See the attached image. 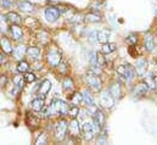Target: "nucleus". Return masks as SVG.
Returning <instances> with one entry per match:
<instances>
[{"label": "nucleus", "instance_id": "obj_23", "mask_svg": "<svg viewBox=\"0 0 157 145\" xmlns=\"http://www.w3.org/2000/svg\"><path fill=\"white\" fill-rule=\"evenodd\" d=\"M93 118H94V120L100 124V127H101V128H104V127H105L106 117H105V115H104L102 110L95 109V111H94V117H93Z\"/></svg>", "mask_w": 157, "mask_h": 145}, {"label": "nucleus", "instance_id": "obj_40", "mask_svg": "<svg viewBox=\"0 0 157 145\" xmlns=\"http://www.w3.org/2000/svg\"><path fill=\"white\" fill-rule=\"evenodd\" d=\"M96 59H98V64H99L101 67H104V65H105V62H106L105 57H104L101 54H96Z\"/></svg>", "mask_w": 157, "mask_h": 145}, {"label": "nucleus", "instance_id": "obj_32", "mask_svg": "<svg viewBox=\"0 0 157 145\" xmlns=\"http://www.w3.org/2000/svg\"><path fill=\"white\" fill-rule=\"evenodd\" d=\"M71 103H72V105H79V104H82L83 103V94L82 93H75L72 95Z\"/></svg>", "mask_w": 157, "mask_h": 145}, {"label": "nucleus", "instance_id": "obj_44", "mask_svg": "<svg viewBox=\"0 0 157 145\" xmlns=\"http://www.w3.org/2000/svg\"><path fill=\"white\" fill-rule=\"evenodd\" d=\"M5 54L4 53H0V65H1V62L4 61V59H5V56H4Z\"/></svg>", "mask_w": 157, "mask_h": 145}, {"label": "nucleus", "instance_id": "obj_37", "mask_svg": "<svg viewBox=\"0 0 157 145\" xmlns=\"http://www.w3.org/2000/svg\"><path fill=\"white\" fill-rule=\"evenodd\" d=\"M36 144H48V135H46V133H40L39 137L36 139Z\"/></svg>", "mask_w": 157, "mask_h": 145}, {"label": "nucleus", "instance_id": "obj_15", "mask_svg": "<svg viewBox=\"0 0 157 145\" xmlns=\"http://www.w3.org/2000/svg\"><path fill=\"white\" fill-rule=\"evenodd\" d=\"M146 70H147V61L145 59H139L136 61L135 65V72L139 77H144L146 74Z\"/></svg>", "mask_w": 157, "mask_h": 145}, {"label": "nucleus", "instance_id": "obj_5", "mask_svg": "<svg viewBox=\"0 0 157 145\" xmlns=\"http://www.w3.org/2000/svg\"><path fill=\"white\" fill-rule=\"evenodd\" d=\"M60 16H61V12H60L59 7H55V6H48L44 11V17L49 23L56 22Z\"/></svg>", "mask_w": 157, "mask_h": 145}, {"label": "nucleus", "instance_id": "obj_28", "mask_svg": "<svg viewBox=\"0 0 157 145\" xmlns=\"http://www.w3.org/2000/svg\"><path fill=\"white\" fill-rule=\"evenodd\" d=\"M25 23H26V26H27L28 28H31V29H38L40 26L38 20H36V18H33V17H27V18L25 20Z\"/></svg>", "mask_w": 157, "mask_h": 145}, {"label": "nucleus", "instance_id": "obj_18", "mask_svg": "<svg viewBox=\"0 0 157 145\" xmlns=\"http://www.w3.org/2000/svg\"><path fill=\"white\" fill-rule=\"evenodd\" d=\"M5 16H6L7 22H9L10 25H21L22 18H21V16H20L17 12H15V11H9Z\"/></svg>", "mask_w": 157, "mask_h": 145}, {"label": "nucleus", "instance_id": "obj_20", "mask_svg": "<svg viewBox=\"0 0 157 145\" xmlns=\"http://www.w3.org/2000/svg\"><path fill=\"white\" fill-rule=\"evenodd\" d=\"M109 92H110V94H111L115 99H116V98L119 99V98L122 96V87H121V84H119L118 82H113V83H111Z\"/></svg>", "mask_w": 157, "mask_h": 145}, {"label": "nucleus", "instance_id": "obj_43", "mask_svg": "<svg viewBox=\"0 0 157 145\" xmlns=\"http://www.w3.org/2000/svg\"><path fill=\"white\" fill-rule=\"evenodd\" d=\"M34 62H36V64H34L33 69H34V70H41V64H39V65H38V62H37V61H34Z\"/></svg>", "mask_w": 157, "mask_h": 145}, {"label": "nucleus", "instance_id": "obj_21", "mask_svg": "<svg viewBox=\"0 0 157 145\" xmlns=\"http://www.w3.org/2000/svg\"><path fill=\"white\" fill-rule=\"evenodd\" d=\"M44 106H45L44 98H39V96H37L36 99H33V100L31 101V108H32L33 111H36V112H40Z\"/></svg>", "mask_w": 157, "mask_h": 145}, {"label": "nucleus", "instance_id": "obj_3", "mask_svg": "<svg viewBox=\"0 0 157 145\" xmlns=\"http://www.w3.org/2000/svg\"><path fill=\"white\" fill-rule=\"evenodd\" d=\"M117 74L119 76V78H123V80L129 82L135 77V69L129 64L122 65L117 67Z\"/></svg>", "mask_w": 157, "mask_h": 145}, {"label": "nucleus", "instance_id": "obj_33", "mask_svg": "<svg viewBox=\"0 0 157 145\" xmlns=\"http://www.w3.org/2000/svg\"><path fill=\"white\" fill-rule=\"evenodd\" d=\"M144 82L146 83V85H147V88L149 89H156V84H155V79H154V76H146L145 77V79H144Z\"/></svg>", "mask_w": 157, "mask_h": 145}, {"label": "nucleus", "instance_id": "obj_12", "mask_svg": "<svg viewBox=\"0 0 157 145\" xmlns=\"http://www.w3.org/2000/svg\"><path fill=\"white\" fill-rule=\"evenodd\" d=\"M26 56L31 61H38L41 56V49L38 46H28L26 51Z\"/></svg>", "mask_w": 157, "mask_h": 145}, {"label": "nucleus", "instance_id": "obj_34", "mask_svg": "<svg viewBox=\"0 0 157 145\" xmlns=\"http://www.w3.org/2000/svg\"><path fill=\"white\" fill-rule=\"evenodd\" d=\"M15 5V0H0V7L4 10H10Z\"/></svg>", "mask_w": 157, "mask_h": 145}, {"label": "nucleus", "instance_id": "obj_16", "mask_svg": "<svg viewBox=\"0 0 157 145\" xmlns=\"http://www.w3.org/2000/svg\"><path fill=\"white\" fill-rule=\"evenodd\" d=\"M147 90H149V88H147L146 83L143 82V83L136 84V85L133 88V95H134L135 98H141V96H144V95L146 94Z\"/></svg>", "mask_w": 157, "mask_h": 145}, {"label": "nucleus", "instance_id": "obj_10", "mask_svg": "<svg viewBox=\"0 0 157 145\" xmlns=\"http://www.w3.org/2000/svg\"><path fill=\"white\" fill-rule=\"evenodd\" d=\"M51 82L49 80V79H44L41 83H40L39 88H38V92H37V96H39V98H44L45 99V96L49 94V92L51 90Z\"/></svg>", "mask_w": 157, "mask_h": 145}, {"label": "nucleus", "instance_id": "obj_46", "mask_svg": "<svg viewBox=\"0 0 157 145\" xmlns=\"http://www.w3.org/2000/svg\"><path fill=\"white\" fill-rule=\"evenodd\" d=\"M155 12H156V15H157V7H156V10H155Z\"/></svg>", "mask_w": 157, "mask_h": 145}, {"label": "nucleus", "instance_id": "obj_29", "mask_svg": "<svg viewBox=\"0 0 157 145\" xmlns=\"http://www.w3.org/2000/svg\"><path fill=\"white\" fill-rule=\"evenodd\" d=\"M101 50H102V53H104L105 55L111 54V53H113V51L116 50V44H115V43H104Z\"/></svg>", "mask_w": 157, "mask_h": 145}, {"label": "nucleus", "instance_id": "obj_11", "mask_svg": "<svg viewBox=\"0 0 157 145\" xmlns=\"http://www.w3.org/2000/svg\"><path fill=\"white\" fill-rule=\"evenodd\" d=\"M0 49H1V51H2L5 55H11V54H12L13 46H12L11 40H10L7 37H1V38H0Z\"/></svg>", "mask_w": 157, "mask_h": 145}, {"label": "nucleus", "instance_id": "obj_31", "mask_svg": "<svg viewBox=\"0 0 157 145\" xmlns=\"http://www.w3.org/2000/svg\"><path fill=\"white\" fill-rule=\"evenodd\" d=\"M9 22H7V18L5 15H0V31L2 33H6L9 31Z\"/></svg>", "mask_w": 157, "mask_h": 145}, {"label": "nucleus", "instance_id": "obj_25", "mask_svg": "<svg viewBox=\"0 0 157 145\" xmlns=\"http://www.w3.org/2000/svg\"><path fill=\"white\" fill-rule=\"evenodd\" d=\"M62 88L65 92H68L71 93L73 89H75V82L71 77H65L63 80H62Z\"/></svg>", "mask_w": 157, "mask_h": 145}, {"label": "nucleus", "instance_id": "obj_6", "mask_svg": "<svg viewBox=\"0 0 157 145\" xmlns=\"http://www.w3.org/2000/svg\"><path fill=\"white\" fill-rule=\"evenodd\" d=\"M100 103L104 109L111 110L115 106V98L110 94V92H104L100 96Z\"/></svg>", "mask_w": 157, "mask_h": 145}, {"label": "nucleus", "instance_id": "obj_27", "mask_svg": "<svg viewBox=\"0 0 157 145\" xmlns=\"http://www.w3.org/2000/svg\"><path fill=\"white\" fill-rule=\"evenodd\" d=\"M84 20H85L86 22H89V23H96V22H100V21H101V16L98 15L96 12H89V14L84 17Z\"/></svg>", "mask_w": 157, "mask_h": 145}, {"label": "nucleus", "instance_id": "obj_7", "mask_svg": "<svg viewBox=\"0 0 157 145\" xmlns=\"http://www.w3.org/2000/svg\"><path fill=\"white\" fill-rule=\"evenodd\" d=\"M67 129H68V135L72 139H78V137L80 135V127H79V122L77 118L71 120Z\"/></svg>", "mask_w": 157, "mask_h": 145}, {"label": "nucleus", "instance_id": "obj_22", "mask_svg": "<svg viewBox=\"0 0 157 145\" xmlns=\"http://www.w3.org/2000/svg\"><path fill=\"white\" fill-rule=\"evenodd\" d=\"M39 115H33V113H28V116H27V122L29 123L28 124V127L33 131V129H36V128H38L39 127Z\"/></svg>", "mask_w": 157, "mask_h": 145}, {"label": "nucleus", "instance_id": "obj_14", "mask_svg": "<svg viewBox=\"0 0 157 145\" xmlns=\"http://www.w3.org/2000/svg\"><path fill=\"white\" fill-rule=\"evenodd\" d=\"M26 51H27V46L23 45V44H20L17 46L13 48L12 50V56L15 60L20 61V60H23V57L26 56Z\"/></svg>", "mask_w": 157, "mask_h": 145}, {"label": "nucleus", "instance_id": "obj_36", "mask_svg": "<svg viewBox=\"0 0 157 145\" xmlns=\"http://www.w3.org/2000/svg\"><path fill=\"white\" fill-rule=\"evenodd\" d=\"M78 113H79L78 105H72V106H70V109H68V113H67V115H70L72 118H77Z\"/></svg>", "mask_w": 157, "mask_h": 145}, {"label": "nucleus", "instance_id": "obj_41", "mask_svg": "<svg viewBox=\"0 0 157 145\" xmlns=\"http://www.w3.org/2000/svg\"><path fill=\"white\" fill-rule=\"evenodd\" d=\"M57 69L60 70V72L63 73V74H66V73H67V71H66V70H67V66H66V64H61V62H60V65L57 66Z\"/></svg>", "mask_w": 157, "mask_h": 145}, {"label": "nucleus", "instance_id": "obj_39", "mask_svg": "<svg viewBox=\"0 0 157 145\" xmlns=\"http://www.w3.org/2000/svg\"><path fill=\"white\" fill-rule=\"evenodd\" d=\"M89 40L91 41V43H98V31H91L90 33H89Z\"/></svg>", "mask_w": 157, "mask_h": 145}, {"label": "nucleus", "instance_id": "obj_2", "mask_svg": "<svg viewBox=\"0 0 157 145\" xmlns=\"http://www.w3.org/2000/svg\"><path fill=\"white\" fill-rule=\"evenodd\" d=\"M46 62L49 64V66L51 67H57L60 65V62L62 61V55H61V51L56 48H51L48 53H46Z\"/></svg>", "mask_w": 157, "mask_h": 145}, {"label": "nucleus", "instance_id": "obj_1", "mask_svg": "<svg viewBox=\"0 0 157 145\" xmlns=\"http://www.w3.org/2000/svg\"><path fill=\"white\" fill-rule=\"evenodd\" d=\"M67 127H68V123H67V121H66L65 118L59 120V121L54 124V134H55V139H56V140L62 142V140L66 138Z\"/></svg>", "mask_w": 157, "mask_h": 145}, {"label": "nucleus", "instance_id": "obj_35", "mask_svg": "<svg viewBox=\"0 0 157 145\" xmlns=\"http://www.w3.org/2000/svg\"><path fill=\"white\" fill-rule=\"evenodd\" d=\"M23 79H25L26 83H33V82H36V79H37V76L33 72H26L25 76H23Z\"/></svg>", "mask_w": 157, "mask_h": 145}, {"label": "nucleus", "instance_id": "obj_47", "mask_svg": "<svg viewBox=\"0 0 157 145\" xmlns=\"http://www.w3.org/2000/svg\"><path fill=\"white\" fill-rule=\"evenodd\" d=\"M156 64H157V60H156Z\"/></svg>", "mask_w": 157, "mask_h": 145}, {"label": "nucleus", "instance_id": "obj_19", "mask_svg": "<svg viewBox=\"0 0 157 145\" xmlns=\"http://www.w3.org/2000/svg\"><path fill=\"white\" fill-rule=\"evenodd\" d=\"M37 39L43 46H45L50 41V34L44 29H38L37 31Z\"/></svg>", "mask_w": 157, "mask_h": 145}, {"label": "nucleus", "instance_id": "obj_4", "mask_svg": "<svg viewBox=\"0 0 157 145\" xmlns=\"http://www.w3.org/2000/svg\"><path fill=\"white\" fill-rule=\"evenodd\" d=\"M85 82L88 83V85L95 90V92H100L101 90V87H102V82L100 79V77L94 73L93 71H89V72L85 74Z\"/></svg>", "mask_w": 157, "mask_h": 145}, {"label": "nucleus", "instance_id": "obj_45", "mask_svg": "<svg viewBox=\"0 0 157 145\" xmlns=\"http://www.w3.org/2000/svg\"><path fill=\"white\" fill-rule=\"evenodd\" d=\"M154 79H155V84H156V88H157V74L154 76Z\"/></svg>", "mask_w": 157, "mask_h": 145}, {"label": "nucleus", "instance_id": "obj_9", "mask_svg": "<svg viewBox=\"0 0 157 145\" xmlns=\"http://www.w3.org/2000/svg\"><path fill=\"white\" fill-rule=\"evenodd\" d=\"M82 133H83V137H84L85 140H88V142L93 140V138L95 137V132H94V128H93L91 122H88V121H86V122L83 124V127H82Z\"/></svg>", "mask_w": 157, "mask_h": 145}, {"label": "nucleus", "instance_id": "obj_13", "mask_svg": "<svg viewBox=\"0 0 157 145\" xmlns=\"http://www.w3.org/2000/svg\"><path fill=\"white\" fill-rule=\"evenodd\" d=\"M9 31L11 33V37L16 40V41H21L23 39V29L20 25H11L9 27Z\"/></svg>", "mask_w": 157, "mask_h": 145}, {"label": "nucleus", "instance_id": "obj_42", "mask_svg": "<svg viewBox=\"0 0 157 145\" xmlns=\"http://www.w3.org/2000/svg\"><path fill=\"white\" fill-rule=\"evenodd\" d=\"M6 83H7V77H6L5 74L0 76V85H1V87H5Z\"/></svg>", "mask_w": 157, "mask_h": 145}, {"label": "nucleus", "instance_id": "obj_17", "mask_svg": "<svg viewBox=\"0 0 157 145\" xmlns=\"http://www.w3.org/2000/svg\"><path fill=\"white\" fill-rule=\"evenodd\" d=\"M144 48L146 51H152L155 48V39L151 33H146L144 37Z\"/></svg>", "mask_w": 157, "mask_h": 145}, {"label": "nucleus", "instance_id": "obj_24", "mask_svg": "<svg viewBox=\"0 0 157 145\" xmlns=\"http://www.w3.org/2000/svg\"><path fill=\"white\" fill-rule=\"evenodd\" d=\"M111 36V31L110 29H100L98 31V43H107L109 38Z\"/></svg>", "mask_w": 157, "mask_h": 145}, {"label": "nucleus", "instance_id": "obj_8", "mask_svg": "<svg viewBox=\"0 0 157 145\" xmlns=\"http://www.w3.org/2000/svg\"><path fill=\"white\" fill-rule=\"evenodd\" d=\"M16 6L20 11L25 12V14H33L36 11V6L34 4L29 2L28 0H18L16 2Z\"/></svg>", "mask_w": 157, "mask_h": 145}, {"label": "nucleus", "instance_id": "obj_38", "mask_svg": "<svg viewBox=\"0 0 157 145\" xmlns=\"http://www.w3.org/2000/svg\"><path fill=\"white\" fill-rule=\"evenodd\" d=\"M125 41H127L129 45H134V44L138 43V36H135V34H130L129 37H127Z\"/></svg>", "mask_w": 157, "mask_h": 145}, {"label": "nucleus", "instance_id": "obj_26", "mask_svg": "<svg viewBox=\"0 0 157 145\" xmlns=\"http://www.w3.org/2000/svg\"><path fill=\"white\" fill-rule=\"evenodd\" d=\"M31 69V65L26 61V60H20L17 62V66H16V71L18 73H26L29 71Z\"/></svg>", "mask_w": 157, "mask_h": 145}, {"label": "nucleus", "instance_id": "obj_30", "mask_svg": "<svg viewBox=\"0 0 157 145\" xmlns=\"http://www.w3.org/2000/svg\"><path fill=\"white\" fill-rule=\"evenodd\" d=\"M83 101L86 104V106H94L95 105V100H94V98L90 95V93L88 90H85L83 93Z\"/></svg>", "mask_w": 157, "mask_h": 145}]
</instances>
